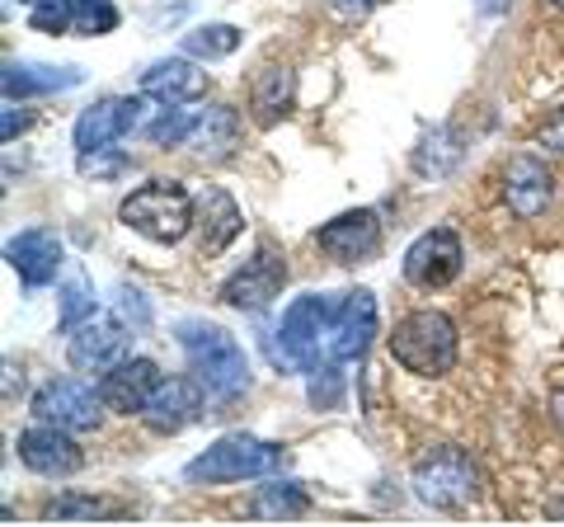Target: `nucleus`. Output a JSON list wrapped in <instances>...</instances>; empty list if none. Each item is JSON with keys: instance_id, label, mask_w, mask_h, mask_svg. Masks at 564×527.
Instances as JSON below:
<instances>
[{"instance_id": "f257e3e1", "label": "nucleus", "mask_w": 564, "mask_h": 527, "mask_svg": "<svg viewBox=\"0 0 564 527\" xmlns=\"http://www.w3.org/2000/svg\"><path fill=\"white\" fill-rule=\"evenodd\" d=\"M180 348L193 363V377L203 381V391L212 406H231L250 391V363H245V348L236 344V335H226L221 325L212 321H184L180 325Z\"/></svg>"}, {"instance_id": "f03ea898", "label": "nucleus", "mask_w": 564, "mask_h": 527, "mask_svg": "<svg viewBox=\"0 0 564 527\" xmlns=\"http://www.w3.org/2000/svg\"><path fill=\"white\" fill-rule=\"evenodd\" d=\"M118 217L128 232L147 236L155 245H180L193 226H198V203H193V193L174 180H151L132 189L128 198H122Z\"/></svg>"}, {"instance_id": "7ed1b4c3", "label": "nucleus", "mask_w": 564, "mask_h": 527, "mask_svg": "<svg viewBox=\"0 0 564 527\" xmlns=\"http://www.w3.org/2000/svg\"><path fill=\"white\" fill-rule=\"evenodd\" d=\"M334 306L329 297L321 292H306L282 311V325H278V344L269 348L278 367L288 373H315V367L329 363V325H334Z\"/></svg>"}, {"instance_id": "20e7f679", "label": "nucleus", "mask_w": 564, "mask_h": 527, "mask_svg": "<svg viewBox=\"0 0 564 527\" xmlns=\"http://www.w3.org/2000/svg\"><path fill=\"white\" fill-rule=\"evenodd\" d=\"M456 325L447 311H410L391 330V358L414 377H447L456 367Z\"/></svg>"}, {"instance_id": "39448f33", "label": "nucleus", "mask_w": 564, "mask_h": 527, "mask_svg": "<svg viewBox=\"0 0 564 527\" xmlns=\"http://www.w3.org/2000/svg\"><path fill=\"white\" fill-rule=\"evenodd\" d=\"M282 466H288V452L278 443H263V438H250V433H226L207 452L193 456L184 466V476L198 485H231V481L273 476Z\"/></svg>"}, {"instance_id": "423d86ee", "label": "nucleus", "mask_w": 564, "mask_h": 527, "mask_svg": "<svg viewBox=\"0 0 564 527\" xmlns=\"http://www.w3.org/2000/svg\"><path fill=\"white\" fill-rule=\"evenodd\" d=\"M414 495L429 508H443V514H456L466 508L475 495H480V471L462 448H437L429 456H419L414 466Z\"/></svg>"}, {"instance_id": "0eeeda50", "label": "nucleus", "mask_w": 564, "mask_h": 527, "mask_svg": "<svg viewBox=\"0 0 564 527\" xmlns=\"http://www.w3.org/2000/svg\"><path fill=\"white\" fill-rule=\"evenodd\" d=\"M462 264H466L462 236H456L452 226H433V232H423L410 250H404V278L423 292H437V288L456 283Z\"/></svg>"}, {"instance_id": "6e6552de", "label": "nucleus", "mask_w": 564, "mask_h": 527, "mask_svg": "<svg viewBox=\"0 0 564 527\" xmlns=\"http://www.w3.org/2000/svg\"><path fill=\"white\" fill-rule=\"evenodd\" d=\"M104 396L95 391V386H85V381H70V377H57V381H47L39 396H33V415L47 419V424H62L70 433H90L99 429V419H104Z\"/></svg>"}, {"instance_id": "1a4fd4ad", "label": "nucleus", "mask_w": 564, "mask_h": 527, "mask_svg": "<svg viewBox=\"0 0 564 527\" xmlns=\"http://www.w3.org/2000/svg\"><path fill=\"white\" fill-rule=\"evenodd\" d=\"M372 340H377V297L367 288L344 292L329 325V363H362Z\"/></svg>"}, {"instance_id": "9d476101", "label": "nucleus", "mask_w": 564, "mask_h": 527, "mask_svg": "<svg viewBox=\"0 0 564 527\" xmlns=\"http://www.w3.org/2000/svg\"><path fill=\"white\" fill-rule=\"evenodd\" d=\"M282 283H288V264L273 245H259L254 259H245V269H236L221 283V302L236 311H263L282 292Z\"/></svg>"}, {"instance_id": "9b49d317", "label": "nucleus", "mask_w": 564, "mask_h": 527, "mask_svg": "<svg viewBox=\"0 0 564 527\" xmlns=\"http://www.w3.org/2000/svg\"><path fill=\"white\" fill-rule=\"evenodd\" d=\"M147 99L137 95H113V99H99L95 109H85L76 118V151L80 155H99V151H113V142H122L137 122Z\"/></svg>"}, {"instance_id": "f8f14e48", "label": "nucleus", "mask_w": 564, "mask_h": 527, "mask_svg": "<svg viewBox=\"0 0 564 527\" xmlns=\"http://www.w3.org/2000/svg\"><path fill=\"white\" fill-rule=\"evenodd\" d=\"M128 321H113V315H90L85 325L70 330L66 358L80 373H109L113 363L128 358Z\"/></svg>"}, {"instance_id": "ddd939ff", "label": "nucleus", "mask_w": 564, "mask_h": 527, "mask_svg": "<svg viewBox=\"0 0 564 527\" xmlns=\"http://www.w3.org/2000/svg\"><path fill=\"white\" fill-rule=\"evenodd\" d=\"M14 448H20V462L29 471H39V476H76V471L85 466V452L76 448L70 429L47 424V419H39L33 429H24Z\"/></svg>"}, {"instance_id": "4468645a", "label": "nucleus", "mask_w": 564, "mask_h": 527, "mask_svg": "<svg viewBox=\"0 0 564 527\" xmlns=\"http://www.w3.org/2000/svg\"><path fill=\"white\" fill-rule=\"evenodd\" d=\"M315 245L339 264H362L381 250V217L372 207H352V213H339L334 222H325L315 232Z\"/></svg>"}, {"instance_id": "2eb2a0df", "label": "nucleus", "mask_w": 564, "mask_h": 527, "mask_svg": "<svg viewBox=\"0 0 564 527\" xmlns=\"http://www.w3.org/2000/svg\"><path fill=\"white\" fill-rule=\"evenodd\" d=\"M203 400H207V391H203L198 377H161V386L151 391L141 419H147L151 433H180L203 415Z\"/></svg>"}, {"instance_id": "dca6fc26", "label": "nucleus", "mask_w": 564, "mask_h": 527, "mask_svg": "<svg viewBox=\"0 0 564 527\" xmlns=\"http://www.w3.org/2000/svg\"><path fill=\"white\" fill-rule=\"evenodd\" d=\"M155 386H161V367L151 358H122L99 377V396L113 415H141Z\"/></svg>"}, {"instance_id": "f3484780", "label": "nucleus", "mask_w": 564, "mask_h": 527, "mask_svg": "<svg viewBox=\"0 0 564 527\" xmlns=\"http://www.w3.org/2000/svg\"><path fill=\"white\" fill-rule=\"evenodd\" d=\"M6 259H10V269L20 273L24 288H47L62 269V240L52 232H43V226H33V232L10 236Z\"/></svg>"}, {"instance_id": "a211bd4d", "label": "nucleus", "mask_w": 564, "mask_h": 527, "mask_svg": "<svg viewBox=\"0 0 564 527\" xmlns=\"http://www.w3.org/2000/svg\"><path fill=\"white\" fill-rule=\"evenodd\" d=\"M503 193H508V207H513L522 222H532L555 198V174H551V165H545L541 155H518V161L508 165V174H503Z\"/></svg>"}, {"instance_id": "6ab92c4d", "label": "nucleus", "mask_w": 564, "mask_h": 527, "mask_svg": "<svg viewBox=\"0 0 564 527\" xmlns=\"http://www.w3.org/2000/svg\"><path fill=\"white\" fill-rule=\"evenodd\" d=\"M141 95L165 104V109H180V104H193L207 95V72H198L193 62L184 57H165V62H151L141 72Z\"/></svg>"}, {"instance_id": "aec40b11", "label": "nucleus", "mask_w": 564, "mask_h": 527, "mask_svg": "<svg viewBox=\"0 0 564 527\" xmlns=\"http://www.w3.org/2000/svg\"><path fill=\"white\" fill-rule=\"evenodd\" d=\"M85 80L80 66H43V62H6V99H33V95H57V90H76Z\"/></svg>"}, {"instance_id": "412c9836", "label": "nucleus", "mask_w": 564, "mask_h": 527, "mask_svg": "<svg viewBox=\"0 0 564 527\" xmlns=\"http://www.w3.org/2000/svg\"><path fill=\"white\" fill-rule=\"evenodd\" d=\"M198 232H203L198 236L203 255H221L226 245L245 232V213H240V203L226 189H207L198 198Z\"/></svg>"}, {"instance_id": "4be33fe9", "label": "nucleus", "mask_w": 564, "mask_h": 527, "mask_svg": "<svg viewBox=\"0 0 564 527\" xmlns=\"http://www.w3.org/2000/svg\"><path fill=\"white\" fill-rule=\"evenodd\" d=\"M240 142V118L236 109H226V104H212V109H203L198 118H193V132H188V151L207 155V161H226V155L236 151Z\"/></svg>"}, {"instance_id": "5701e85b", "label": "nucleus", "mask_w": 564, "mask_h": 527, "mask_svg": "<svg viewBox=\"0 0 564 527\" xmlns=\"http://www.w3.org/2000/svg\"><path fill=\"white\" fill-rule=\"evenodd\" d=\"M292 109V72L288 66H269V72L254 76V118L269 128L282 114Z\"/></svg>"}, {"instance_id": "b1692460", "label": "nucleus", "mask_w": 564, "mask_h": 527, "mask_svg": "<svg viewBox=\"0 0 564 527\" xmlns=\"http://www.w3.org/2000/svg\"><path fill=\"white\" fill-rule=\"evenodd\" d=\"M118 6L113 0H70V33L80 39H104V33L118 29Z\"/></svg>"}, {"instance_id": "393cba45", "label": "nucleus", "mask_w": 564, "mask_h": 527, "mask_svg": "<svg viewBox=\"0 0 564 527\" xmlns=\"http://www.w3.org/2000/svg\"><path fill=\"white\" fill-rule=\"evenodd\" d=\"M236 47H240V29L236 24H203V29L184 33V52H188V57L217 62V57H231Z\"/></svg>"}, {"instance_id": "a878e982", "label": "nucleus", "mask_w": 564, "mask_h": 527, "mask_svg": "<svg viewBox=\"0 0 564 527\" xmlns=\"http://www.w3.org/2000/svg\"><path fill=\"white\" fill-rule=\"evenodd\" d=\"M311 508V499H306V490L302 485H263V495H259V504H254V514H263V518H296V514H306Z\"/></svg>"}, {"instance_id": "bb28decb", "label": "nucleus", "mask_w": 564, "mask_h": 527, "mask_svg": "<svg viewBox=\"0 0 564 527\" xmlns=\"http://www.w3.org/2000/svg\"><path fill=\"white\" fill-rule=\"evenodd\" d=\"M90 315H99L90 283H85V278H70V283L62 288V330L70 335V330L85 325V321H90Z\"/></svg>"}, {"instance_id": "cd10ccee", "label": "nucleus", "mask_w": 564, "mask_h": 527, "mask_svg": "<svg viewBox=\"0 0 564 527\" xmlns=\"http://www.w3.org/2000/svg\"><path fill=\"white\" fill-rule=\"evenodd\" d=\"M122 508L109 504V499H90V495H66V499H52L47 504V518L52 523H70V518H118Z\"/></svg>"}, {"instance_id": "c85d7f7f", "label": "nucleus", "mask_w": 564, "mask_h": 527, "mask_svg": "<svg viewBox=\"0 0 564 527\" xmlns=\"http://www.w3.org/2000/svg\"><path fill=\"white\" fill-rule=\"evenodd\" d=\"M188 132H193V114H184V104H180V109H165L161 118L151 122L147 142H155V147H184Z\"/></svg>"}, {"instance_id": "c756f323", "label": "nucleus", "mask_w": 564, "mask_h": 527, "mask_svg": "<svg viewBox=\"0 0 564 527\" xmlns=\"http://www.w3.org/2000/svg\"><path fill=\"white\" fill-rule=\"evenodd\" d=\"M344 363H325V367H315L311 377V406H321V410H334L344 400V373H339Z\"/></svg>"}, {"instance_id": "7c9ffc66", "label": "nucleus", "mask_w": 564, "mask_h": 527, "mask_svg": "<svg viewBox=\"0 0 564 527\" xmlns=\"http://www.w3.org/2000/svg\"><path fill=\"white\" fill-rule=\"evenodd\" d=\"M29 24L39 33H70V0H43V6H33Z\"/></svg>"}, {"instance_id": "2f4dec72", "label": "nucleus", "mask_w": 564, "mask_h": 527, "mask_svg": "<svg viewBox=\"0 0 564 527\" xmlns=\"http://www.w3.org/2000/svg\"><path fill=\"white\" fill-rule=\"evenodd\" d=\"M118 311H122V321H132L137 330L151 321V311H147V297H141L137 288H118Z\"/></svg>"}, {"instance_id": "473e14b6", "label": "nucleus", "mask_w": 564, "mask_h": 527, "mask_svg": "<svg viewBox=\"0 0 564 527\" xmlns=\"http://www.w3.org/2000/svg\"><path fill=\"white\" fill-rule=\"evenodd\" d=\"M541 147L545 151H560L564 155V109L551 118V122H545V128H541Z\"/></svg>"}, {"instance_id": "72a5a7b5", "label": "nucleus", "mask_w": 564, "mask_h": 527, "mask_svg": "<svg viewBox=\"0 0 564 527\" xmlns=\"http://www.w3.org/2000/svg\"><path fill=\"white\" fill-rule=\"evenodd\" d=\"M29 114H20V109H14V99H10V109H6V122H0V137H6V142H14V137H20L24 128H29Z\"/></svg>"}, {"instance_id": "f704fd0d", "label": "nucleus", "mask_w": 564, "mask_h": 527, "mask_svg": "<svg viewBox=\"0 0 564 527\" xmlns=\"http://www.w3.org/2000/svg\"><path fill=\"white\" fill-rule=\"evenodd\" d=\"M508 6H513V0H475V10L489 14V20H494V14H503Z\"/></svg>"}, {"instance_id": "c9c22d12", "label": "nucleus", "mask_w": 564, "mask_h": 527, "mask_svg": "<svg viewBox=\"0 0 564 527\" xmlns=\"http://www.w3.org/2000/svg\"><path fill=\"white\" fill-rule=\"evenodd\" d=\"M334 6H339L344 14H362V10H372L377 0H334Z\"/></svg>"}, {"instance_id": "e433bc0d", "label": "nucleus", "mask_w": 564, "mask_h": 527, "mask_svg": "<svg viewBox=\"0 0 564 527\" xmlns=\"http://www.w3.org/2000/svg\"><path fill=\"white\" fill-rule=\"evenodd\" d=\"M551 518H564V499H555V504H551Z\"/></svg>"}, {"instance_id": "4c0bfd02", "label": "nucleus", "mask_w": 564, "mask_h": 527, "mask_svg": "<svg viewBox=\"0 0 564 527\" xmlns=\"http://www.w3.org/2000/svg\"><path fill=\"white\" fill-rule=\"evenodd\" d=\"M20 6H43V0H20Z\"/></svg>"}, {"instance_id": "58836bf2", "label": "nucleus", "mask_w": 564, "mask_h": 527, "mask_svg": "<svg viewBox=\"0 0 564 527\" xmlns=\"http://www.w3.org/2000/svg\"><path fill=\"white\" fill-rule=\"evenodd\" d=\"M551 6H564V0H551Z\"/></svg>"}]
</instances>
